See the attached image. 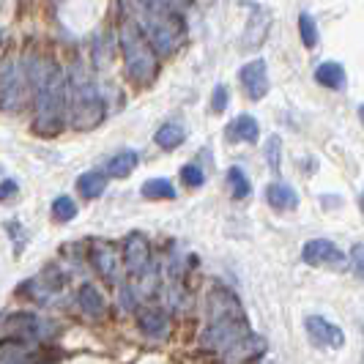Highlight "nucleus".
<instances>
[{
    "mask_svg": "<svg viewBox=\"0 0 364 364\" xmlns=\"http://www.w3.org/2000/svg\"><path fill=\"white\" fill-rule=\"evenodd\" d=\"M69 77L55 60H33V129L41 137H55L66 121Z\"/></svg>",
    "mask_w": 364,
    "mask_h": 364,
    "instance_id": "f257e3e1",
    "label": "nucleus"
},
{
    "mask_svg": "<svg viewBox=\"0 0 364 364\" xmlns=\"http://www.w3.org/2000/svg\"><path fill=\"white\" fill-rule=\"evenodd\" d=\"M247 334H252V331H250V321H247V312L241 307L238 296L217 285L208 293V326L200 334L203 348L228 353Z\"/></svg>",
    "mask_w": 364,
    "mask_h": 364,
    "instance_id": "f03ea898",
    "label": "nucleus"
},
{
    "mask_svg": "<svg viewBox=\"0 0 364 364\" xmlns=\"http://www.w3.org/2000/svg\"><path fill=\"white\" fill-rule=\"evenodd\" d=\"M66 118L74 129L88 132L96 129L105 121V99L99 91V82L93 72L77 60L69 72V82H66Z\"/></svg>",
    "mask_w": 364,
    "mask_h": 364,
    "instance_id": "7ed1b4c3",
    "label": "nucleus"
},
{
    "mask_svg": "<svg viewBox=\"0 0 364 364\" xmlns=\"http://www.w3.org/2000/svg\"><path fill=\"white\" fill-rule=\"evenodd\" d=\"M121 53L127 66L129 80L134 85H151L159 74V53L154 50L146 28L134 19H127L121 25Z\"/></svg>",
    "mask_w": 364,
    "mask_h": 364,
    "instance_id": "20e7f679",
    "label": "nucleus"
},
{
    "mask_svg": "<svg viewBox=\"0 0 364 364\" xmlns=\"http://www.w3.org/2000/svg\"><path fill=\"white\" fill-rule=\"evenodd\" d=\"M28 85H33V60L19 63V60H6L0 66V109L17 112L25 105Z\"/></svg>",
    "mask_w": 364,
    "mask_h": 364,
    "instance_id": "39448f33",
    "label": "nucleus"
},
{
    "mask_svg": "<svg viewBox=\"0 0 364 364\" xmlns=\"http://www.w3.org/2000/svg\"><path fill=\"white\" fill-rule=\"evenodd\" d=\"M146 33L154 50L162 55H173L183 41V19L178 11H164L146 17Z\"/></svg>",
    "mask_w": 364,
    "mask_h": 364,
    "instance_id": "423d86ee",
    "label": "nucleus"
},
{
    "mask_svg": "<svg viewBox=\"0 0 364 364\" xmlns=\"http://www.w3.org/2000/svg\"><path fill=\"white\" fill-rule=\"evenodd\" d=\"M58 359L55 353L44 350L36 346V340H22V337H11L0 343V364H38V362H53Z\"/></svg>",
    "mask_w": 364,
    "mask_h": 364,
    "instance_id": "0eeeda50",
    "label": "nucleus"
},
{
    "mask_svg": "<svg viewBox=\"0 0 364 364\" xmlns=\"http://www.w3.org/2000/svg\"><path fill=\"white\" fill-rule=\"evenodd\" d=\"M121 255H124V266H127L129 277L137 279V277L151 272V244H148V238L143 233H129L124 238Z\"/></svg>",
    "mask_w": 364,
    "mask_h": 364,
    "instance_id": "6e6552de",
    "label": "nucleus"
},
{
    "mask_svg": "<svg viewBox=\"0 0 364 364\" xmlns=\"http://www.w3.org/2000/svg\"><path fill=\"white\" fill-rule=\"evenodd\" d=\"M301 257H304V263H310V266H346V260L350 257L334 244V241H328V238H312L304 244V250H301Z\"/></svg>",
    "mask_w": 364,
    "mask_h": 364,
    "instance_id": "1a4fd4ad",
    "label": "nucleus"
},
{
    "mask_svg": "<svg viewBox=\"0 0 364 364\" xmlns=\"http://www.w3.org/2000/svg\"><path fill=\"white\" fill-rule=\"evenodd\" d=\"M6 331L9 334H14V337H22V340H44V337H50L55 328L47 323V321H41L36 315H28V312H14V315H9L6 321Z\"/></svg>",
    "mask_w": 364,
    "mask_h": 364,
    "instance_id": "9d476101",
    "label": "nucleus"
},
{
    "mask_svg": "<svg viewBox=\"0 0 364 364\" xmlns=\"http://www.w3.org/2000/svg\"><path fill=\"white\" fill-rule=\"evenodd\" d=\"M238 80H241L244 93H247L252 102H260V99L269 93V69H266V60H263V58H255V60H250L247 66H241Z\"/></svg>",
    "mask_w": 364,
    "mask_h": 364,
    "instance_id": "9b49d317",
    "label": "nucleus"
},
{
    "mask_svg": "<svg viewBox=\"0 0 364 364\" xmlns=\"http://www.w3.org/2000/svg\"><path fill=\"white\" fill-rule=\"evenodd\" d=\"M304 328L310 334V340L315 346H323V348H343L346 346V334L343 328L334 326L331 321L321 318V315H307L304 318Z\"/></svg>",
    "mask_w": 364,
    "mask_h": 364,
    "instance_id": "f8f14e48",
    "label": "nucleus"
},
{
    "mask_svg": "<svg viewBox=\"0 0 364 364\" xmlns=\"http://www.w3.org/2000/svg\"><path fill=\"white\" fill-rule=\"evenodd\" d=\"M91 266L96 269V274L109 282V285H115L118 282V255H115V247L107 244V241H93L91 244Z\"/></svg>",
    "mask_w": 364,
    "mask_h": 364,
    "instance_id": "ddd939ff",
    "label": "nucleus"
},
{
    "mask_svg": "<svg viewBox=\"0 0 364 364\" xmlns=\"http://www.w3.org/2000/svg\"><path fill=\"white\" fill-rule=\"evenodd\" d=\"M225 137L230 140V143H257V137H260V127H257V121L252 115H238L233 118L228 129H225Z\"/></svg>",
    "mask_w": 364,
    "mask_h": 364,
    "instance_id": "4468645a",
    "label": "nucleus"
},
{
    "mask_svg": "<svg viewBox=\"0 0 364 364\" xmlns=\"http://www.w3.org/2000/svg\"><path fill=\"white\" fill-rule=\"evenodd\" d=\"M140 331L151 340H164L170 334V318L162 310H143L137 315Z\"/></svg>",
    "mask_w": 364,
    "mask_h": 364,
    "instance_id": "2eb2a0df",
    "label": "nucleus"
},
{
    "mask_svg": "<svg viewBox=\"0 0 364 364\" xmlns=\"http://www.w3.org/2000/svg\"><path fill=\"white\" fill-rule=\"evenodd\" d=\"M266 203L272 205L274 211H293L299 205V195H296V189L291 183L277 181L266 186Z\"/></svg>",
    "mask_w": 364,
    "mask_h": 364,
    "instance_id": "dca6fc26",
    "label": "nucleus"
},
{
    "mask_svg": "<svg viewBox=\"0 0 364 364\" xmlns=\"http://www.w3.org/2000/svg\"><path fill=\"white\" fill-rule=\"evenodd\" d=\"M263 350H266V343L260 337H255V334H247L238 346H233L225 353V359L228 362H247V359H257Z\"/></svg>",
    "mask_w": 364,
    "mask_h": 364,
    "instance_id": "f3484780",
    "label": "nucleus"
},
{
    "mask_svg": "<svg viewBox=\"0 0 364 364\" xmlns=\"http://www.w3.org/2000/svg\"><path fill=\"white\" fill-rule=\"evenodd\" d=\"M77 301H80V307L85 315H91V318H102L105 310H107V304H105V296L99 293V288H93L91 282H85L80 293H77Z\"/></svg>",
    "mask_w": 364,
    "mask_h": 364,
    "instance_id": "a211bd4d",
    "label": "nucleus"
},
{
    "mask_svg": "<svg viewBox=\"0 0 364 364\" xmlns=\"http://www.w3.org/2000/svg\"><path fill=\"white\" fill-rule=\"evenodd\" d=\"M107 176L109 173H99V170H91V173H82L77 178V192L82 198H99L105 189H107Z\"/></svg>",
    "mask_w": 364,
    "mask_h": 364,
    "instance_id": "6ab92c4d",
    "label": "nucleus"
},
{
    "mask_svg": "<svg viewBox=\"0 0 364 364\" xmlns=\"http://www.w3.org/2000/svg\"><path fill=\"white\" fill-rule=\"evenodd\" d=\"M315 80L321 85H326V88H346V69L340 63H334V60H326V63H321L315 69Z\"/></svg>",
    "mask_w": 364,
    "mask_h": 364,
    "instance_id": "aec40b11",
    "label": "nucleus"
},
{
    "mask_svg": "<svg viewBox=\"0 0 364 364\" xmlns=\"http://www.w3.org/2000/svg\"><path fill=\"white\" fill-rule=\"evenodd\" d=\"M140 192H143L146 200H176L178 198L176 186L167 181V178H148Z\"/></svg>",
    "mask_w": 364,
    "mask_h": 364,
    "instance_id": "412c9836",
    "label": "nucleus"
},
{
    "mask_svg": "<svg viewBox=\"0 0 364 364\" xmlns=\"http://www.w3.org/2000/svg\"><path fill=\"white\" fill-rule=\"evenodd\" d=\"M137 162H140V156L134 151H121L107 162V173L112 178H127L132 170H137Z\"/></svg>",
    "mask_w": 364,
    "mask_h": 364,
    "instance_id": "4be33fe9",
    "label": "nucleus"
},
{
    "mask_svg": "<svg viewBox=\"0 0 364 364\" xmlns=\"http://www.w3.org/2000/svg\"><path fill=\"white\" fill-rule=\"evenodd\" d=\"M183 137H186V129H183L181 124H164V127H159V132L154 134L156 146L164 148V151L178 148L183 143Z\"/></svg>",
    "mask_w": 364,
    "mask_h": 364,
    "instance_id": "5701e85b",
    "label": "nucleus"
},
{
    "mask_svg": "<svg viewBox=\"0 0 364 364\" xmlns=\"http://www.w3.org/2000/svg\"><path fill=\"white\" fill-rule=\"evenodd\" d=\"M228 183H230L233 198H238V200L250 198V192H252V183H250L247 176H244V170H241V167H230V170H228Z\"/></svg>",
    "mask_w": 364,
    "mask_h": 364,
    "instance_id": "b1692460",
    "label": "nucleus"
},
{
    "mask_svg": "<svg viewBox=\"0 0 364 364\" xmlns=\"http://www.w3.org/2000/svg\"><path fill=\"white\" fill-rule=\"evenodd\" d=\"M299 33H301L304 47H315L318 44V25H315L312 14H307V11L299 14Z\"/></svg>",
    "mask_w": 364,
    "mask_h": 364,
    "instance_id": "393cba45",
    "label": "nucleus"
},
{
    "mask_svg": "<svg viewBox=\"0 0 364 364\" xmlns=\"http://www.w3.org/2000/svg\"><path fill=\"white\" fill-rule=\"evenodd\" d=\"M53 214L58 222H72V219L77 217V205H74V200L66 198V195H63V198H55Z\"/></svg>",
    "mask_w": 364,
    "mask_h": 364,
    "instance_id": "a878e982",
    "label": "nucleus"
},
{
    "mask_svg": "<svg viewBox=\"0 0 364 364\" xmlns=\"http://www.w3.org/2000/svg\"><path fill=\"white\" fill-rule=\"evenodd\" d=\"M279 156H282V140L277 134H272L266 140V162H269V167H272L274 173L279 170Z\"/></svg>",
    "mask_w": 364,
    "mask_h": 364,
    "instance_id": "bb28decb",
    "label": "nucleus"
},
{
    "mask_svg": "<svg viewBox=\"0 0 364 364\" xmlns=\"http://www.w3.org/2000/svg\"><path fill=\"white\" fill-rule=\"evenodd\" d=\"M181 181L186 183V186H192V189H198V186H203L205 176H203L200 167H195V164H183V167H181Z\"/></svg>",
    "mask_w": 364,
    "mask_h": 364,
    "instance_id": "cd10ccee",
    "label": "nucleus"
},
{
    "mask_svg": "<svg viewBox=\"0 0 364 364\" xmlns=\"http://www.w3.org/2000/svg\"><path fill=\"white\" fill-rule=\"evenodd\" d=\"M350 266H353V272H356V277H362L364 279V244H356L353 250H350Z\"/></svg>",
    "mask_w": 364,
    "mask_h": 364,
    "instance_id": "c85d7f7f",
    "label": "nucleus"
},
{
    "mask_svg": "<svg viewBox=\"0 0 364 364\" xmlns=\"http://www.w3.org/2000/svg\"><path fill=\"white\" fill-rule=\"evenodd\" d=\"M6 230H9V233H11V238L17 241V247H14V255H19V252H22V241L28 238L25 228H22L19 222H6Z\"/></svg>",
    "mask_w": 364,
    "mask_h": 364,
    "instance_id": "c756f323",
    "label": "nucleus"
},
{
    "mask_svg": "<svg viewBox=\"0 0 364 364\" xmlns=\"http://www.w3.org/2000/svg\"><path fill=\"white\" fill-rule=\"evenodd\" d=\"M225 107H228V88H225V85H217V88H214V96H211V109H214V112H225Z\"/></svg>",
    "mask_w": 364,
    "mask_h": 364,
    "instance_id": "7c9ffc66",
    "label": "nucleus"
},
{
    "mask_svg": "<svg viewBox=\"0 0 364 364\" xmlns=\"http://www.w3.org/2000/svg\"><path fill=\"white\" fill-rule=\"evenodd\" d=\"M17 189H19L17 181H11V178L0 183V203H11V200H14V198H17Z\"/></svg>",
    "mask_w": 364,
    "mask_h": 364,
    "instance_id": "2f4dec72",
    "label": "nucleus"
},
{
    "mask_svg": "<svg viewBox=\"0 0 364 364\" xmlns=\"http://www.w3.org/2000/svg\"><path fill=\"white\" fill-rule=\"evenodd\" d=\"M359 118H362V124H364V105L359 107Z\"/></svg>",
    "mask_w": 364,
    "mask_h": 364,
    "instance_id": "473e14b6",
    "label": "nucleus"
}]
</instances>
